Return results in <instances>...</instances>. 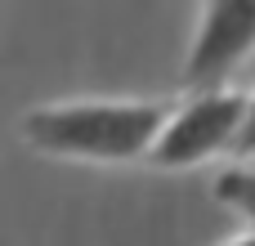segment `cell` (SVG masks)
Here are the masks:
<instances>
[{"mask_svg": "<svg viewBox=\"0 0 255 246\" xmlns=\"http://www.w3.org/2000/svg\"><path fill=\"white\" fill-rule=\"evenodd\" d=\"M166 125L170 112L157 103H63V108H36L22 121V134L54 157L130 161L143 152L152 157Z\"/></svg>", "mask_w": 255, "mask_h": 246, "instance_id": "cell-1", "label": "cell"}, {"mask_svg": "<svg viewBox=\"0 0 255 246\" xmlns=\"http://www.w3.org/2000/svg\"><path fill=\"white\" fill-rule=\"evenodd\" d=\"M247 108H251V99L229 94V90L197 94L184 112L170 117L166 134H161L157 148H152V161H157V166H197V161H206L211 152L233 148V143H238V130H242V121H247Z\"/></svg>", "mask_w": 255, "mask_h": 246, "instance_id": "cell-2", "label": "cell"}, {"mask_svg": "<svg viewBox=\"0 0 255 246\" xmlns=\"http://www.w3.org/2000/svg\"><path fill=\"white\" fill-rule=\"evenodd\" d=\"M251 49H255V0L206 4L197 45H193L188 67H184V85L211 94V85H220Z\"/></svg>", "mask_w": 255, "mask_h": 246, "instance_id": "cell-3", "label": "cell"}, {"mask_svg": "<svg viewBox=\"0 0 255 246\" xmlns=\"http://www.w3.org/2000/svg\"><path fill=\"white\" fill-rule=\"evenodd\" d=\"M215 197L233 211H242L255 224V170H224L215 179Z\"/></svg>", "mask_w": 255, "mask_h": 246, "instance_id": "cell-4", "label": "cell"}, {"mask_svg": "<svg viewBox=\"0 0 255 246\" xmlns=\"http://www.w3.org/2000/svg\"><path fill=\"white\" fill-rule=\"evenodd\" d=\"M233 152H238V157H255V99H251V108H247V121H242V130H238Z\"/></svg>", "mask_w": 255, "mask_h": 246, "instance_id": "cell-5", "label": "cell"}, {"mask_svg": "<svg viewBox=\"0 0 255 246\" xmlns=\"http://www.w3.org/2000/svg\"><path fill=\"white\" fill-rule=\"evenodd\" d=\"M229 246H255V233H247V238H238V242H229Z\"/></svg>", "mask_w": 255, "mask_h": 246, "instance_id": "cell-6", "label": "cell"}]
</instances>
